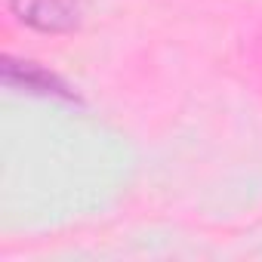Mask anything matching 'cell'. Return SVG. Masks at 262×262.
Masks as SVG:
<instances>
[{
	"instance_id": "6da1fadb",
	"label": "cell",
	"mask_w": 262,
	"mask_h": 262,
	"mask_svg": "<svg viewBox=\"0 0 262 262\" xmlns=\"http://www.w3.org/2000/svg\"><path fill=\"white\" fill-rule=\"evenodd\" d=\"M10 13L43 34H65L80 25L77 0H10Z\"/></svg>"
},
{
	"instance_id": "7a4b0ae2",
	"label": "cell",
	"mask_w": 262,
	"mask_h": 262,
	"mask_svg": "<svg viewBox=\"0 0 262 262\" xmlns=\"http://www.w3.org/2000/svg\"><path fill=\"white\" fill-rule=\"evenodd\" d=\"M4 80L7 83H22L25 90H34V93H50V96L74 99V93L56 74H50L47 68H40L34 62H13V59H7L4 62Z\"/></svg>"
}]
</instances>
